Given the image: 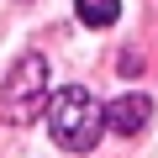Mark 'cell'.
<instances>
[{"mask_svg": "<svg viewBox=\"0 0 158 158\" xmlns=\"http://www.w3.org/2000/svg\"><path fill=\"white\" fill-rule=\"evenodd\" d=\"M48 132L63 153H95V142L106 132V106H95L90 90L69 85L48 100Z\"/></svg>", "mask_w": 158, "mask_h": 158, "instance_id": "6da1fadb", "label": "cell"}, {"mask_svg": "<svg viewBox=\"0 0 158 158\" xmlns=\"http://www.w3.org/2000/svg\"><path fill=\"white\" fill-rule=\"evenodd\" d=\"M0 111H6L11 127H27L48 111V58L42 53H27L11 74L6 85H0Z\"/></svg>", "mask_w": 158, "mask_h": 158, "instance_id": "7a4b0ae2", "label": "cell"}, {"mask_svg": "<svg viewBox=\"0 0 158 158\" xmlns=\"http://www.w3.org/2000/svg\"><path fill=\"white\" fill-rule=\"evenodd\" d=\"M148 116H153V100H148V95H121V100L106 106V127H111L116 137H137V132L148 127Z\"/></svg>", "mask_w": 158, "mask_h": 158, "instance_id": "3957f363", "label": "cell"}, {"mask_svg": "<svg viewBox=\"0 0 158 158\" xmlns=\"http://www.w3.org/2000/svg\"><path fill=\"white\" fill-rule=\"evenodd\" d=\"M74 11H79L85 27H111L121 16V0H74Z\"/></svg>", "mask_w": 158, "mask_h": 158, "instance_id": "277c9868", "label": "cell"}, {"mask_svg": "<svg viewBox=\"0 0 158 158\" xmlns=\"http://www.w3.org/2000/svg\"><path fill=\"white\" fill-rule=\"evenodd\" d=\"M121 74H142V58L137 53H121Z\"/></svg>", "mask_w": 158, "mask_h": 158, "instance_id": "5b68a950", "label": "cell"}]
</instances>
